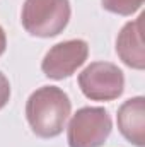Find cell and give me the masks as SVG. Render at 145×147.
<instances>
[{"label": "cell", "mask_w": 145, "mask_h": 147, "mask_svg": "<svg viewBox=\"0 0 145 147\" xmlns=\"http://www.w3.org/2000/svg\"><path fill=\"white\" fill-rule=\"evenodd\" d=\"M79 87L91 101H113L125 91V75L109 62H94L79 75Z\"/></svg>", "instance_id": "cell-4"}, {"label": "cell", "mask_w": 145, "mask_h": 147, "mask_svg": "<svg viewBox=\"0 0 145 147\" xmlns=\"http://www.w3.org/2000/svg\"><path fill=\"white\" fill-rule=\"evenodd\" d=\"M70 12L68 0H26L21 21L31 36L53 38L63 33Z\"/></svg>", "instance_id": "cell-2"}, {"label": "cell", "mask_w": 145, "mask_h": 147, "mask_svg": "<svg viewBox=\"0 0 145 147\" xmlns=\"http://www.w3.org/2000/svg\"><path fill=\"white\" fill-rule=\"evenodd\" d=\"M145 0H101L103 7L113 12V14H118V16H132L135 14L142 5H144Z\"/></svg>", "instance_id": "cell-8"}, {"label": "cell", "mask_w": 145, "mask_h": 147, "mask_svg": "<svg viewBox=\"0 0 145 147\" xmlns=\"http://www.w3.org/2000/svg\"><path fill=\"white\" fill-rule=\"evenodd\" d=\"M10 99V84H9V79L0 72V110L9 103Z\"/></svg>", "instance_id": "cell-9"}, {"label": "cell", "mask_w": 145, "mask_h": 147, "mask_svg": "<svg viewBox=\"0 0 145 147\" xmlns=\"http://www.w3.org/2000/svg\"><path fill=\"white\" fill-rule=\"evenodd\" d=\"M145 16L140 14L135 21H130L123 26L116 39V53L119 60L135 70L145 69V50L142 38V24Z\"/></svg>", "instance_id": "cell-6"}, {"label": "cell", "mask_w": 145, "mask_h": 147, "mask_svg": "<svg viewBox=\"0 0 145 147\" xmlns=\"http://www.w3.org/2000/svg\"><path fill=\"white\" fill-rule=\"evenodd\" d=\"M89 57V45L84 39H68L55 45L44 55L41 70L48 79L62 80L80 69Z\"/></svg>", "instance_id": "cell-5"}, {"label": "cell", "mask_w": 145, "mask_h": 147, "mask_svg": "<svg viewBox=\"0 0 145 147\" xmlns=\"http://www.w3.org/2000/svg\"><path fill=\"white\" fill-rule=\"evenodd\" d=\"M5 46H7V38H5V31H3L2 26H0V57H2L3 51H5Z\"/></svg>", "instance_id": "cell-10"}, {"label": "cell", "mask_w": 145, "mask_h": 147, "mask_svg": "<svg viewBox=\"0 0 145 147\" xmlns=\"http://www.w3.org/2000/svg\"><path fill=\"white\" fill-rule=\"evenodd\" d=\"M118 128L133 146H145V98L137 96L125 101L118 110Z\"/></svg>", "instance_id": "cell-7"}, {"label": "cell", "mask_w": 145, "mask_h": 147, "mask_svg": "<svg viewBox=\"0 0 145 147\" xmlns=\"http://www.w3.org/2000/svg\"><path fill=\"white\" fill-rule=\"evenodd\" d=\"M113 130L111 116L104 108L85 106L72 116L67 128L70 147H101Z\"/></svg>", "instance_id": "cell-3"}, {"label": "cell", "mask_w": 145, "mask_h": 147, "mask_svg": "<svg viewBox=\"0 0 145 147\" xmlns=\"http://www.w3.org/2000/svg\"><path fill=\"white\" fill-rule=\"evenodd\" d=\"M72 111L68 94L56 86H43L36 89L26 103V118L33 132L41 139L60 135Z\"/></svg>", "instance_id": "cell-1"}]
</instances>
